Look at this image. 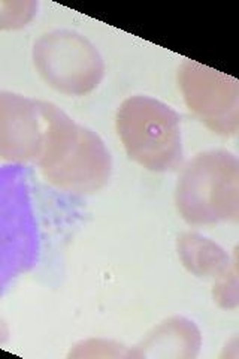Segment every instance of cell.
I'll return each instance as SVG.
<instances>
[{
	"label": "cell",
	"instance_id": "obj_1",
	"mask_svg": "<svg viewBox=\"0 0 239 359\" xmlns=\"http://www.w3.org/2000/svg\"><path fill=\"white\" fill-rule=\"evenodd\" d=\"M36 162L48 183L79 195L97 192L112 171L111 154L99 135L51 102L47 138Z\"/></svg>",
	"mask_w": 239,
	"mask_h": 359
},
{
	"label": "cell",
	"instance_id": "obj_2",
	"mask_svg": "<svg viewBox=\"0 0 239 359\" xmlns=\"http://www.w3.org/2000/svg\"><path fill=\"white\" fill-rule=\"evenodd\" d=\"M178 212L193 226L239 219V162L224 150L198 154L184 166L177 189Z\"/></svg>",
	"mask_w": 239,
	"mask_h": 359
},
{
	"label": "cell",
	"instance_id": "obj_3",
	"mask_svg": "<svg viewBox=\"0 0 239 359\" xmlns=\"http://www.w3.org/2000/svg\"><path fill=\"white\" fill-rule=\"evenodd\" d=\"M116 128L128 156L154 172L174 171L183 162L181 118L150 96H132L117 109Z\"/></svg>",
	"mask_w": 239,
	"mask_h": 359
},
{
	"label": "cell",
	"instance_id": "obj_4",
	"mask_svg": "<svg viewBox=\"0 0 239 359\" xmlns=\"http://www.w3.org/2000/svg\"><path fill=\"white\" fill-rule=\"evenodd\" d=\"M32 57L42 80L67 96L92 93L105 75L97 48L71 30L45 33L33 45Z\"/></svg>",
	"mask_w": 239,
	"mask_h": 359
},
{
	"label": "cell",
	"instance_id": "obj_5",
	"mask_svg": "<svg viewBox=\"0 0 239 359\" xmlns=\"http://www.w3.org/2000/svg\"><path fill=\"white\" fill-rule=\"evenodd\" d=\"M178 84L187 108L210 130L232 137L239 130V83L195 60H186L178 69Z\"/></svg>",
	"mask_w": 239,
	"mask_h": 359
},
{
	"label": "cell",
	"instance_id": "obj_6",
	"mask_svg": "<svg viewBox=\"0 0 239 359\" xmlns=\"http://www.w3.org/2000/svg\"><path fill=\"white\" fill-rule=\"evenodd\" d=\"M48 107L50 102L0 92V159H39L48 130Z\"/></svg>",
	"mask_w": 239,
	"mask_h": 359
},
{
	"label": "cell",
	"instance_id": "obj_7",
	"mask_svg": "<svg viewBox=\"0 0 239 359\" xmlns=\"http://www.w3.org/2000/svg\"><path fill=\"white\" fill-rule=\"evenodd\" d=\"M200 332L184 318H172L156 328L133 356L195 358L200 349Z\"/></svg>",
	"mask_w": 239,
	"mask_h": 359
},
{
	"label": "cell",
	"instance_id": "obj_8",
	"mask_svg": "<svg viewBox=\"0 0 239 359\" xmlns=\"http://www.w3.org/2000/svg\"><path fill=\"white\" fill-rule=\"evenodd\" d=\"M178 255L183 265L198 277H212L217 282L227 274L236 271V261L219 244L199 233H183L178 238Z\"/></svg>",
	"mask_w": 239,
	"mask_h": 359
},
{
	"label": "cell",
	"instance_id": "obj_9",
	"mask_svg": "<svg viewBox=\"0 0 239 359\" xmlns=\"http://www.w3.org/2000/svg\"><path fill=\"white\" fill-rule=\"evenodd\" d=\"M38 4L33 0L0 2V30H15L26 27L35 18Z\"/></svg>",
	"mask_w": 239,
	"mask_h": 359
}]
</instances>
